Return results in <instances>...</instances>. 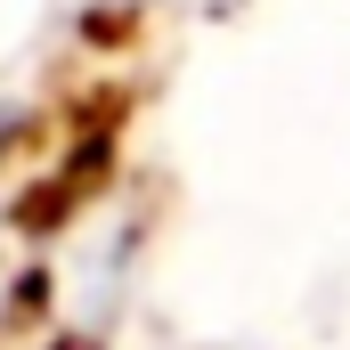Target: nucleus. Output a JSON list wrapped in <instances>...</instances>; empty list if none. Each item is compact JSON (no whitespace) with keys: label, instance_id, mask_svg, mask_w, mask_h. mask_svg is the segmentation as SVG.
<instances>
[{"label":"nucleus","instance_id":"f257e3e1","mask_svg":"<svg viewBox=\"0 0 350 350\" xmlns=\"http://www.w3.org/2000/svg\"><path fill=\"white\" fill-rule=\"evenodd\" d=\"M8 122H16V114H8V106H0V147H8Z\"/></svg>","mask_w":350,"mask_h":350}]
</instances>
